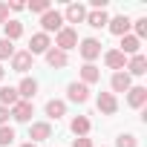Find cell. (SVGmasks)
I'll use <instances>...</instances> for the list:
<instances>
[{"label": "cell", "mask_w": 147, "mask_h": 147, "mask_svg": "<svg viewBox=\"0 0 147 147\" xmlns=\"http://www.w3.org/2000/svg\"><path fill=\"white\" fill-rule=\"evenodd\" d=\"M104 63L110 66V69H115V72H121L124 66H127V58L118 52V49H107L104 52Z\"/></svg>", "instance_id": "ac0fdd59"}, {"label": "cell", "mask_w": 147, "mask_h": 147, "mask_svg": "<svg viewBox=\"0 0 147 147\" xmlns=\"http://www.w3.org/2000/svg\"><path fill=\"white\" fill-rule=\"evenodd\" d=\"M72 147H92V138H75Z\"/></svg>", "instance_id": "4dcf8cb0"}, {"label": "cell", "mask_w": 147, "mask_h": 147, "mask_svg": "<svg viewBox=\"0 0 147 147\" xmlns=\"http://www.w3.org/2000/svg\"><path fill=\"white\" fill-rule=\"evenodd\" d=\"M127 104L133 110H141L147 104V87H130L127 90Z\"/></svg>", "instance_id": "5bb4252c"}, {"label": "cell", "mask_w": 147, "mask_h": 147, "mask_svg": "<svg viewBox=\"0 0 147 147\" xmlns=\"http://www.w3.org/2000/svg\"><path fill=\"white\" fill-rule=\"evenodd\" d=\"M130 29H133L130 35H136L138 40H141V38H147V18H138V20H133V26H130Z\"/></svg>", "instance_id": "484cf974"}, {"label": "cell", "mask_w": 147, "mask_h": 147, "mask_svg": "<svg viewBox=\"0 0 147 147\" xmlns=\"http://www.w3.org/2000/svg\"><path fill=\"white\" fill-rule=\"evenodd\" d=\"M20 35H23V23H20V20H6V23H3V38H6V40L15 43Z\"/></svg>", "instance_id": "7402d4cb"}, {"label": "cell", "mask_w": 147, "mask_h": 147, "mask_svg": "<svg viewBox=\"0 0 147 147\" xmlns=\"http://www.w3.org/2000/svg\"><path fill=\"white\" fill-rule=\"evenodd\" d=\"M9 9H12V12H23V9H26V3H9Z\"/></svg>", "instance_id": "d6a6232c"}, {"label": "cell", "mask_w": 147, "mask_h": 147, "mask_svg": "<svg viewBox=\"0 0 147 147\" xmlns=\"http://www.w3.org/2000/svg\"><path fill=\"white\" fill-rule=\"evenodd\" d=\"M124 72H127L130 78H133V75H136V78H141L144 72H147V58H144L141 52H138V55H133V58L127 61V66H124Z\"/></svg>", "instance_id": "9c48e42d"}, {"label": "cell", "mask_w": 147, "mask_h": 147, "mask_svg": "<svg viewBox=\"0 0 147 147\" xmlns=\"http://www.w3.org/2000/svg\"><path fill=\"white\" fill-rule=\"evenodd\" d=\"M75 46H78V32L72 29V26H63V29L55 35V49L69 52V49H75Z\"/></svg>", "instance_id": "7a4b0ae2"}, {"label": "cell", "mask_w": 147, "mask_h": 147, "mask_svg": "<svg viewBox=\"0 0 147 147\" xmlns=\"http://www.w3.org/2000/svg\"><path fill=\"white\" fill-rule=\"evenodd\" d=\"M12 55H15V43L0 38V61H12Z\"/></svg>", "instance_id": "4316f807"}, {"label": "cell", "mask_w": 147, "mask_h": 147, "mask_svg": "<svg viewBox=\"0 0 147 147\" xmlns=\"http://www.w3.org/2000/svg\"><path fill=\"white\" fill-rule=\"evenodd\" d=\"M49 49H52V38H49V35H43V32H38V35H32V40H29V49H26V52L35 58V55H46Z\"/></svg>", "instance_id": "277c9868"}, {"label": "cell", "mask_w": 147, "mask_h": 147, "mask_svg": "<svg viewBox=\"0 0 147 147\" xmlns=\"http://www.w3.org/2000/svg\"><path fill=\"white\" fill-rule=\"evenodd\" d=\"M9 115H12L18 124H29L32 115H35V107H32V101H18V104L9 110Z\"/></svg>", "instance_id": "5b68a950"}, {"label": "cell", "mask_w": 147, "mask_h": 147, "mask_svg": "<svg viewBox=\"0 0 147 147\" xmlns=\"http://www.w3.org/2000/svg\"><path fill=\"white\" fill-rule=\"evenodd\" d=\"M9 20V3H3V0H0V26H3Z\"/></svg>", "instance_id": "f546056e"}, {"label": "cell", "mask_w": 147, "mask_h": 147, "mask_svg": "<svg viewBox=\"0 0 147 147\" xmlns=\"http://www.w3.org/2000/svg\"><path fill=\"white\" fill-rule=\"evenodd\" d=\"M78 55L84 58V63H92L95 58H101V40H95V38L78 40Z\"/></svg>", "instance_id": "6da1fadb"}, {"label": "cell", "mask_w": 147, "mask_h": 147, "mask_svg": "<svg viewBox=\"0 0 147 147\" xmlns=\"http://www.w3.org/2000/svg\"><path fill=\"white\" fill-rule=\"evenodd\" d=\"M32 63H35V58H32L29 52H15V55H12V69L20 72V75L32 69Z\"/></svg>", "instance_id": "2e32d148"}, {"label": "cell", "mask_w": 147, "mask_h": 147, "mask_svg": "<svg viewBox=\"0 0 147 147\" xmlns=\"http://www.w3.org/2000/svg\"><path fill=\"white\" fill-rule=\"evenodd\" d=\"M9 124V107H0V127Z\"/></svg>", "instance_id": "1f68e13d"}, {"label": "cell", "mask_w": 147, "mask_h": 147, "mask_svg": "<svg viewBox=\"0 0 147 147\" xmlns=\"http://www.w3.org/2000/svg\"><path fill=\"white\" fill-rule=\"evenodd\" d=\"M26 9L35 12V15H46L52 9V3H49V0H32V3H26Z\"/></svg>", "instance_id": "d4e9b609"}, {"label": "cell", "mask_w": 147, "mask_h": 147, "mask_svg": "<svg viewBox=\"0 0 147 147\" xmlns=\"http://www.w3.org/2000/svg\"><path fill=\"white\" fill-rule=\"evenodd\" d=\"M40 26H43V35H49V32H61L63 29V15L58 12V9H49L46 15H40Z\"/></svg>", "instance_id": "3957f363"}, {"label": "cell", "mask_w": 147, "mask_h": 147, "mask_svg": "<svg viewBox=\"0 0 147 147\" xmlns=\"http://www.w3.org/2000/svg\"><path fill=\"white\" fill-rule=\"evenodd\" d=\"M138 49H141V40H138L136 35H124V38H121V49H118V52H121L124 58L138 55Z\"/></svg>", "instance_id": "e0dca14e"}, {"label": "cell", "mask_w": 147, "mask_h": 147, "mask_svg": "<svg viewBox=\"0 0 147 147\" xmlns=\"http://www.w3.org/2000/svg\"><path fill=\"white\" fill-rule=\"evenodd\" d=\"M12 141H15V127L3 124V127H0V147H9Z\"/></svg>", "instance_id": "83f0119b"}, {"label": "cell", "mask_w": 147, "mask_h": 147, "mask_svg": "<svg viewBox=\"0 0 147 147\" xmlns=\"http://www.w3.org/2000/svg\"><path fill=\"white\" fill-rule=\"evenodd\" d=\"M95 104H98V113H101V115H115V113H118V98H115L113 92H98Z\"/></svg>", "instance_id": "52a82bcc"}, {"label": "cell", "mask_w": 147, "mask_h": 147, "mask_svg": "<svg viewBox=\"0 0 147 147\" xmlns=\"http://www.w3.org/2000/svg\"><path fill=\"white\" fill-rule=\"evenodd\" d=\"M84 23H90L92 29H101V26L110 23V15H107V9H92V12H87V20Z\"/></svg>", "instance_id": "d6986e66"}, {"label": "cell", "mask_w": 147, "mask_h": 147, "mask_svg": "<svg viewBox=\"0 0 147 147\" xmlns=\"http://www.w3.org/2000/svg\"><path fill=\"white\" fill-rule=\"evenodd\" d=\"M3 75H6V69H3V63H0V81H3Z\"/></svg>", "instance_id": "e575fe53"}, {"label": "cell", "mask_w": 147, "mask_h": 147, "mask_svg": "<svg viewBox=\"0 0 147 147\" xmlns=\"http://www.w3.org/2000/svg\"><path fill=\"white\" fill-rule=\"evenodd\" d=\"M46 115L49 118H61V115H66V101H61V98H49L46 101Z\"/></svg>", "instance_id": "603a6c76"}, {"label": "cell", "mask_w": 147, "mask_h": 147, "mask_svg": "<svg viewBox=\"0 0 147 147\" xmlns=\"http://www.w3.org/2000/svg\"><path fill=\"white\" fill-rule=\"evenodd\" d=\"M15 90H18V98H20V101H32V98L38 95V81H35V78H23Z\"/></svg>", "instance_id": "4fadbf2b"}, {"label": "cell", "mask_w": 147, "mask_h": 147, "mask_svg": "<svg viewBox=\"0 0 147 147\" xmlns=\"http://www.w3.org/2000/svg\"><path fill=\"white\" fill-rule=\"evenodd\" d=\"M20 147H38V144H32V141H26V144H20Z\"/></svg>", "instance_id": "d590c367"}, {"label": "cell", "mask_w": 147, "mask_h": 147, "mask_svg": "<svg viewBox=\"0 0 147 147\" xmlns=\"http://www.w3.org/2000/svg\"><path fill=\"white\" fill-rule=\"evenodd\" d=\"M49 136H52V124H49V121H35V124L29 127V138H32V144L46 141Z\"/></svg>", "instance_id": "7c38bea8"}, {"label": "cell", "mask_w": 147, "mask_h": 147, "mask_svg": "<svg viewBox=\"0 0 147 147\" xmlns=\"http://www.w3.org/2000/svg\"><path fill=\"white\" fill-rule=\"evenodd\" d=\"M92 9H107V0H92Z\"/></svg>", "instance_id": "836d02e7"}, {"label": "cell", "mask_w": 147, "mask_h": 147, "mask_svg": "<svg viewBox=\"0 0 147 147\" xmlns=\"http://www.w3.org/2000/svg\"><path fill=\"white\" fill-rule=\"evenodd\" d=\"M115 147H138V138H136L133 133H121V136L115 138Z\"/></svg>", "instance_id": "f1b7e54d"}, {"label": "cell", "mask_w": 147, "mask_h": 147, "mask_svg": "<svg viewBox=\"0 0 147 147\" xmlns=\"http://www.w3.org/2000/svg\"><path fill=\"white\" fill-rule=\"evenodd\" d=\"M130 26H133V20H130L127 15H118V18H110V23H107V29H110L113 35H118V38L130 35Z\"/></svg>", "instance_id": "8fae6325"}, {"label": "cell", "mask_w": 147, "mask_h": 147, "mask_svg": "<svg viewBox=\"0 0 147 147\" xmlns=\"http://www.w3.org/2000/svg\"><path fill=\"white\" fill-rule=\"evenodd\" d=\"M18 101H20V98H18V90H15V87H0V107H9V110H12Z\"/></svg>", "instance_id": "cb8c5ba5"}, {"label": "cell", "mask_w": 147, "mask_h": 147, "mask_svg": "<svg viewBox=\"0 0 147 147\" xmlns=\"http://www.w3.org/2000/svg\"><path fill=\"white\" fill-rule=\"evenodd\" d=\"M46 63H49V66H52V69H63V66H66V63H69V55H66V52H61V49H55V46H52V49H49V52H46Z\"/></svg>", "instance_id": "ffe728a7"}, {"label": "cell", "mask_w": 147, "mask_h": 147, "mask_svg": "<svg viewBox=\"0 0 147 147\" xmlns=\"http://www.w3.org/2000/svg\"><path fill=\"white\" fill-rule=\"evenodd\" d=\"M61 15H63V23H84L87 20V6L84 3H69L66 12H61Z\"/></svg>", "instance_id": "ba28073f"}, {"label": "cell", "mask_w": 147, "mask_h": 147, "mask_svg": "<svg viewBox=\"0 0 147 147\" xmlns=\"http://www.w3.org/2000/svg\"><path fill=\"white\" fill-rule=\"evenodd\" d=\"M66 98H69L72 104H87V101H90V87L81 84V81H72V84L66 87Z\"/></svg>", "instance_id": "8992f818"}, {"label": "cell", "mask_w": 147, "mask_h": 147, "mask_svg": "<svg viewBox=\"0 0 147 147\" xmlns=\"http://www.w3.org/2000/svg\"><path fill=\"white\" fill-rule=\"evenodd\" d=\"M69 130H72V136H75V138H87L90 130H92V121H90L87 115H75V118L69 121Z\"/></svg>", "instance_id": "30bf717a"}, {"label": "cell", "mask_w": 147, "mask_h": 147, "mask_svg": "<svg viewBox=\"0 0 147 147\" xmlns=\"http://www.w3.org/2000/svg\"><path fill=\"white\" fill-rule=\"evenodd\" d=\"M110 87H113V95H115V92H127V90L133 87V78L127 75L124 69H121V72H113V78H110Z\"/></svg>", "instance_id": "9a60e30c"}, {"label": "cell", "mask_w": 147, "mask_h": 147, "mask_svg": "<svg viewBox=\"0 0 147 147\" xmlns=\"http://www.w3.org/2000/svg\"><path fill=\"white\" fill-rule=\"evenodd\" d=\"M98 81H101V69L95 63H84L81 66V84L90 87V84H98Z\"/></svg>", "instance_id": "44dd1931"}]
</instances>
